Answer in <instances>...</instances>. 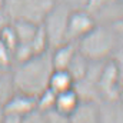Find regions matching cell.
I'll use <instances>...</instances> for the list:
<instances>
[{"label":"cell","mask_w":123,"mask_h":123,"mask_svg":"<svg viewBox=\"0 0 123 123\" xmlns=\"http://www.w3.org/2000/svg\"><path fill=\"white\" fill-rule=\"evenodd\" d=\"M0 123H3V105L0 103Z\"/></svg>","instance_id":"21"},{"label":"cell","mask_w":123,"mask_h":123,"mask_svg":"<svg viewBox=\"0 0 123 123\" xmlns=\"http://www.w3.org/2000/svg\"><path fill=\"white\" fill-rule=\"evenodd\" d=\"M49 89L55 93L66 92L69 89L74 87V79L70 76V73L66 69H53L50 77H49Z\"/></svg>","instance_id":"11"},{"label":"cell","mask_w":123,"mask_h":123,"mask_svg":"<svg viewBox=\"0 0 123 123\" xmlns=\"http://www.w3.org/2000/svg\"><path fill=\"white\" fill-rule=\"evenodd\" d=\"M0 42L7 46L12 52H14L16 46H17V36H16V31L13 25H6L1 27L0 30Z\"/></svg>","instance_id":"15"},{"label":"cell","mask_w":123,"mask_h":123,"mask_svg":"<svg viewBox=\"0 0 123 123\" xmlns=\"http://www.w3.org/2000/svg\"><path fill=\"white\" fill-rule=\"evenodd\" d=\"M76 52H77V43L74 42H66L60 46L52 49L50 59H52L53 69H66Z\"/></svg>","instance_id":"9"},{"label":"cell","mask_w":123,"mask_h":123,"mask_svg":"<svg viewBox=\"0 0 123 123\" xmlns=\"http://www.w3.org/2000/svg\"><path fill=\"white\" fill-rule=\"evenodd\" d=\"M53 72L50 50L34 55L25 62L16 63L12 72L13 87L16 92L37 97L49 86V77Z\"/></svg>","instance_id":"1"},{"label":"cell","mask_w":123,"mask_h":123,"mask_svg":"<svg viewBox=\"0 0 123 123\" xmlns=\"http://www.w3.org/2000/svg\"><path fill=\"white\" fill-rule=\"evenodd\" d=\"M57 1L67 4L72 9H74V7H86V3H87V0H57Z\"/></svg>","instance_id":"18"},{"label":"cell","mask_w":123,"mask_h":123,"mask_svg":"<svg viewBox=\"0 0 123 123\" xmlns=\"http://www.w3.org/2000/svg\"><path fill=\"white\" fill-rule=\"evenodd\" d=\"M55 103H56V93L49 87L44 89L36 97V107L42 112H47V110L53 109Z\"/></svg>","instance_id":"14"},{"label":"cell","mask_w":123,"mask_h":123,"mask_svg":"<svg viewBox=\"0 0 123 123\" xmlns=\"http://www.w3.org/2000/svg\"><path fill=\"white\" fill-rule=\"evenodd\" d=\"M57 0H3L4 14L10 22L25 20L40 25Z\"/></svg>","instance_id":"3"},{"label":"cell","mask_w":123,"mask_h":123,"mask_svg":"<svg viewBox=\"0 0 123 123\" xmlns=\"http://www.w3.org/2000/svg\"><path fill=\"white\" fill-rule=\"evenodd\" d=\"M89 63H90V60H89L86 56H83L79 50L74 53L73 59L70 60L69 66L66 67V70H67V72L70 73V76L74 79V83L86 77L87 70H89Z\"/></svg>","instance_id":"12"},{"label":"cell","mask_w":123,"mask_h":123,"mask_svg":"<svg viewBox=\"0 0 123 123\" xmlns=\"http://www.w3.org/2000/svg\"><path fill=\"white\" fill-rule=\"evenodd\" d=\"M14 60L13 52L0 42V69H9Z\"/></svg>","instance_id":"16"},{"label":"cell","mask_w":123,"mask_h":123,"mask_svg":"<svg viewBox=\"0 0 123 123\" xmlns=\"http://www.w3.org/2000/svg\"><path fill=\"white\" fill-rule=\"evenodd\" d=\"M33 109H36V97L16 90L3 103V115H14L22 120Z\"/></svg>","instance_id":"7"},{"label":"cell","mask_w":123,"mask_h":123,"mask_svg":"<svg viewBox=\"0 0 123 123\" xmlns=\"http://www.w3.org/2000/svg\"><path fill=\"white\" fill-rule=\"evenodd\" d=\"M116 29L119 30V33H120V40H122V42H123V23H122V25H120V26H117Z\"/></svg>","instance_id":"19"},{"label":"cell","mask_w":123,"mask_h":123,"mask_svg":"<svg viewBox=\"0 0 123 123\" xmlns=\"http://www.w3.org/2000/svg\"><path fill=\"white\" fill-rule=\"evenodd\" d=\"M14 92L12 73L7 74V69H0V103L3 105Z\"/></svg>","instance_id":"13"},{"label":"cell","mask_w":123,"mask_h":123,"mask_svg":"<svg viewBox=\"0 0 123 123\" xmlns=\"http://www.w3.org/2000/svg\"><path fill=\"white\" fill-rule=\"evenodd\" d=\"M97 25L94 16L86 7H74L69 13L67 19V40L77 43L85 34H87Z\"/></svg>","instance_id":"6"},{"label":"cell","mask_w":123,"mask_h":123,"mask_svg":"<svg viewBox=\"0 0 123 123\" xmlns=\"http://www.w3.org/2000/svg\"><path fill=\"white\" fill-rule=\"evenodd\" d=\"M70 10L72 7L57 1L53 6V9L46 14L43 22L40 23L47 36L50 50L69 42L67 40V19H69Z\"/></svg>","instance_id":"4"},{"label":"cell","mask_w":123,"mask_h":123,"mask_svg":"<svg viewBox=\"0 0 123 123\" xmlns=\"http://www.w3.org/2000/svg\"><path fill=\"white\" fill-rule=\"evenodd\" d=\"M115 1H119V0H87L86 3V9L90 12V13H96L97 10L115 3Z\"/></svg>","instance_id":"17"},{"label":"cell","mask_w":123,"mask_h":123,"mask_svg":"<svg viewBox=\"0 0 123 123\" xmlns=\"http://www.w3.org/2000/svg\"><path fill=\"white\" fill-rule=\"evenodd\" d=\"M122 72L115 57H110L103 63L96 86L100 100H117L122 87Z\"/></svg>","instance_id":"5"},{"label":"cell","mask_w":123,"mask_h":123,"mask_svg":"<svg viewBox=\"0 0 123 123\" xmlns=\"http://www.w3.org/2000/svg\"><path fill=\"white\" fill-rule=\"evenodd\" d=\"M119 100L123 105V82H122V87H120V93H119Z\"/></svg>","instance_id":"20"},{"label":"cell","mask_w":123,"mask_h":123,"mask_svg":"<svg viewBox=\"0 0 123 123\" xmlns=\"http://www.w3.org/2000/svg\"><path fill=\"white\" fill-rule=\"evenodd\" d=\"M122 40L115 26L97 23L77 42V50L89 60H106L115 56Z\"/></svg>","instance_id":"2"},{"label":"cell","mask_w":123,"mask_h":123,"mask_svg":"<svg viewBox=\"0 0 123 123\" xmlns=\"http://www.w3.org/2000/svg\"><path fill=\"white\" fill-rule=\"evenodd\" d=\"M80 97L77 92L73 89H69L66 92L62 93H56V103H55V109L57 112H60L62 115H64L67 119L72 115V112L76 109V106L79 105Z\"/></svg>","instance_id":"10"},{"label":"cell","mask_w":123,"mask_h":123,"mask_svg":"<svg viewBox=\"0 0 123 123\" xmlns=\"http://www.w3.org/2000/svg\"><path fill=\"white\" fill-rule=\"evenodd\" d=\"M70 123H97L100 122V107L96 100H80L69 116Z\"/></svg>","instance_id":"8"}]
</instances>
